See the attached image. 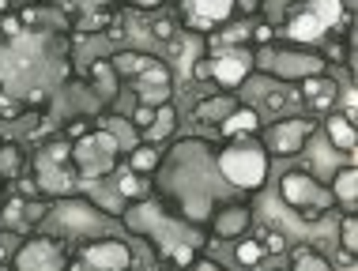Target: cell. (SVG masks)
Wrapping results in <instances>:
<instances>
[{"label":"cell","mask_w":358,"mask_h":271,"mask_svg":"<svg viewBox=\"0 0 358 271\" xmlns=\"http://www.w3.org/2000/svg\"><path fill=\"white\" fill-rule=\"evenodd\" d=\"M215 166L238 189H260L268 181V154L260 147H249V143H234V147L219 151Z\"/></svg>","instance_id":"obj_1"},{"label":"cell","mask_w":358,"mask_h":271,"mask_svg":"<svg viewBox=\"0 0 358 271\" xmlns=\"http://www.w3.org/2000/svg\"><path fill=\"white\" fill-rule=\"evenodd\" d=\"M117 151H121V143L113 132H94V136H83L72 154L80 162L83 177H106L113 170V162H117Z\"/></svg>","instance_id":"obj_2"},{"label":"cell","mask_w":358,"mask_h":271,"mask_svg":"<svg viewBox=\"0 0 358 271\" xmlns=\"http://www.w3.org/2000/svg\"><path fill=\"white\" fill-rule=\"evenodd\" d=\"M283 200L290 207H298L306 219H321L328 211V203L332 196L317 185V177H309V173H287L283 177Z\"/></svg>","instance_id":"obj_3"},{"label":"cell","mask_w":358,"mask_h":271,"mask_svg":"<svg viewBox=\"0 0 358 271\" xmlns=\"http://www.w3.org/2000/svg\"><path fill=\"white\" fill-rule=\"evenodd\" d=\"M309 143V121L302 117H290V121H275L272 129L264 132V147L287 159V154H298Z\"/></svg>","instance_id":"obj_4"},{"label":"cell","mask_w":358,"mask_h":271,"mask_svg":"<svg viewBox=\"0 0 358 271\" xmlns=\"http://www.w3.org/2000/svg\"><path fill=\"white\" fill-rule=\"evenodd\" d=\"M61 268H64V253L53 237L27 241L15 256V271H61Z\"/></svg>","instance_id":"obj_5"},{"label":"cell","mask_w":358,"mask_h":271,"mask_svg":"<svg viewBox=\"0 0 358 271\" xmlns=\"http://www.w3.org/2000/svg\"><path fill=\"white\" fill-rule=\"evenodd\" d=\"M87 264L99 268V271H129L132 268V253L124 241H94V245H87Z\"/></svg>","instance_id":"obj_6"},{"label":"cell","mask_w":358,"mask_h":271,"mask_svg":"<svg viewBox=\"0 0 358 271\" xmlns=\"http://www.w3.org/2000/svg\"><path fill=\"white\" fill-rule=\"evenodd\" d=\"M253 72V57H241V53H227V57H215L211 61V80L227 91H234L238 83H245V75Z\"/></svg>","instance_id":"obj_7"},{"label":"cell","mask_w":358,"mask_h":271,"mask_svg":"<svg viewBox=\"0 0 358 271\" xmlns=\"http://www.w3.org/2000/svg\"><path fill=\"white\" fill-rule=\"evenodd\" d=\"M272 68L279 80H309V75L324 72V61L321 57H306V53H275Z\"/></svg>","instance_id":"obj_8"},{"label":"cell","mask_w":358,"mask_h":271,"mask_svg":"<svg viewBox=\"0 0 358 271\" xmlns=\"http://www.w3.org/2000/svg\"><path fill=\"white\" fill-rule=\"evenodd\" d=\"M249 207L245 203H234V207H222L215 219H211V226H215V237H238L249 230Z\"/></svg>","instance_id":"obj_9"},{"label":"cell","mask_w":358,"mask_h":271,"mask_svg":"<svg viewBox=\"0 0 358 271\" xmlns=\"http://www.w3.org/2000/svg\"><path fill=\"white\" fill-rule=\"evenodd\" d=\"M324 136H328V143H332V151H347L351 154L355 151V121L351 117H343V113H328L324 117Z\"/></svg>","instance_id":"obj_10"},{"label":"cell","mask_w":358,"mask_h":271,"mask_svg":"<svg viewBox=\"0 0 358 271\" xmlns=\"http://www.w3.org/2000/svg\"><path fill=\"white\" fill-rule=\"evenodd\" d=\"M238 105H241V102L230 98V94H215V98H204V102L196 105V121H200V124H222L230 113L238 110Z\"/></svg>","instance_id":"obj_11"},{"label":"cell","mask_w":358,"mask_h":271,"mask_svg":"<svg viewBox=\"0 0 358 271\" xmlns=\"http://www.w3.org/2000/svg\"><path fill=\"white\" fill-rule=\"evenodd\" d=\"M287 34L294 38V42H317V38L324 34V27H321V19H317L313 12H309V8H294V15H290Z\"/></svg>","instance_id":"obj_12"},{"label":"cell","mask_w":358,"mask_h":271,"mask_svg":"<svg viewBox=\"0 0 358 271\" xmlns=\"http://www.w3.org/2000/svg\"><path fill=\"white\" fill-rule=\"evenodd\" d=\"M234 4H238V0H192V8H196V15H192V19H200L204 31H208V27L227 23V19L234 15Z\"/></svg>","instance_id":"obj_13"},{"label":"cell","mask_w":358,"mask_h":271,"mask_svg":"<svg viewBox=\"0 0 358 271\" xmlns=\"http://www.w3.org/2000/svg\"><path fill=\"white\" fill-rule=\"evenodd\" d=\"M355 196H358V170L355 166H343L332 173V200L347 203V207H355Z\"/></svg>","instance_id":"obj_14"},{"label":"cell","mask_w":358,"mask_h":271,"mask_svg":"<svg viewBox=\"0 0 358 271\" xmlns=\"http://www.w3.org/2000/svg\"><path fill=\"white\" fill-rule=\"evenodd\" d=\"M309 12H313L317 19H321V27L328 31V27H340L343 19H347V8H343V0H309Z\"/></svg>","instance_id":"obj_15"},{"label":"cell","mask_w":358,"mask_h":271,"mask_svg":"<svg viewBox=\"0 0 358 271\" xmlns=\"http://www.w3.org/2000/svg\"><path fill=\"white\" fill-rule=\"evenodd\" d=\"M257 129H260L257 110H241V105H238L234 113H230L227 121H222V132H227V136H238V132H257Z\"/></svg>","instance_id":"obj_16"},{"label":"cell","mask_w":358,"mask_h":271,"mask_svg":"<svg viewBox=\"0 0 358 271\" xmlns=\"http://www.w3.org/2000/svg\"><path fill=\"white\" fill-rule=\"evenodd\" d=\"M129 166H132V173H136V177H143V173H155V170H159V154H155V147H132Z\"/></svg>","instance_id":"obj_17"},{"label":"cell","mask_w":358,"mask_h":271,"mask_svg":"<svg viewBox=\"0 0 358 271\" xmlns=\"http://www.w3.org/2000/svg\"><path fill=\"white\" fill-rule=\"evenodd\" d=\"M294 271H332V264H328L321 253H313V249H298L294 253Z\"/></svg>","instance_id":"obj_18"},{"label":"cell","mask_w":358,"mask_h":271,"mask_svg":"<svg viewBox=\"0 0 358 271\" xmlns=\"http://www.w3.org/2000/svg\"><path fill=\"white\" fill-rule=\"evenodd\" d=\"M148 61H151V57H140V53H121V57H113V61H110V68H113V72H121V75H140Z\"/></svg>","instance_id":"obj_19"},{"label":"cell","mask_w":358,"mask_h":271,"mask_svg":"<svg viewBox=\"0 0 358 271\" xmlns=\"http://www.w3.org/2000/svg\"><path fill=\"white\" fill-rule=\"evenodd\" d=\"M140 80L148 87H170V68L162 61H148V64H143V72H140Z\"/></svg>","instance_id":"obj_20"},{"label":"cell","mask_w":358,"mask_h":271,"mask_svg":"<svg viewBox=\"0 0 358 271\" xmlns=\"http://www.w3.org/2000/svg\"><path fill=\"white\" fill-rule=\"evenodd\" d=\"M234 256H238V264H241V268H257L268 253L260 249V241H241V245L234 249Z\"/></svg>","instance_id":"obj_21"},{"label":"cell","mask_w":358,"mask_h":271,"mask_svg":"<svg viewBox=\"0 0 358 271\" xmlns=\"http://www.w3.org/2000/svg\"><path fill=\"white\" fill-rule=\"evenodd\" d=\"M340 241H343V253L355 256V249H358V222H355V215H347L340 222Z\"/></svg>","instance_id":"obj_22"},{"label":"cell","mask_w":358,"mask_h":271,"mask_svg":"<svg viewBox=\"0 0 358 271\" xmlns=\"http://www.w3.org/2000/svg\"><path fill=\"white\" fill-rule=\"evenodd\" d=\"M166 98H170V87H140V105H155L159 110Z\"/></svg>","instance_id":"obj_23"},{"label":"cell","mask_w":358,"mask_h":271,"mask_svg":"<svg viewBox=\"0 0 358 271\" xmlns=\"http://www.w3.org/2000/svg\"><path fill=\"white\" fill-rule=\"evenodd\" d=\"M0 117H4V121L23 117V102H19L15 94H4V91H0Z\"/></svg>","instance_id":"obj_24"},{"label":"cell","mask_w":358,"mask_h":271,"mask_svg":"<svg viewBox=\"0 0 358 271\" xmlns=\"http://www.w3.org/2000/svg\"><path fill=\"white\" fill-rule=\"evenodd\" d=\"M155 105H136V113H132V129H151L155 124Z\"/></svg>","instance_id":"obj_25"},{"label":"cell","mask_w":358,"mask_h":271,"mask_svg":"<svg viewBox=\"0 0 358 271\" xmlns=\"http://www.w3.org/2000/svg\"><path fill=\"white\" fill-rule=\"evenodd\" d=\"M91 75H94L99 83L113 87V68H110V61H94V64H91Z\"/></svg>","instance_id":"obj_26"},{"label":"cell","mask_w":358,"mask_h":271,"mask_svg":"<svg viewBox=\"0 0 358 271\" xmlns=\"http://www.w3.org/2000/svg\"><path fill=\"white\" fill-rule=\"evenodd\" d=\"M260 249H264V253H283V249H287V237L279 234V230H272V234L260 241Z\"/></svg>","instance_id":"obj_27"},{"label":"cell","mask_w":358,"mask_h":271,"mask_svg":"<svg viewBox=\"0 0 358 271\" xmlns=\"http://www.w3.org/2000/svg\"><path fill=\"white\" fill-rule=\"evenodd\" d=\"M170 256H173V264H178V268H189L192 260H196V253H192V245H178V249H170Z\"/></svg>","instance_id":"obj_28"},{"label":"cell","mask_w":358,"mask_h":271,"mask_svg":"<svg viewBox=\"0 0 358 271\" xmlns=\"http://www.w3.org/2000/svg\"><path fill=\"white\" fill-rule=\"evenodd\" d=\"M121 196L124 200L140 196V177H136V173H124V177H121Z\"/></svg>","instance_id":"obj_29"},{"label":"cell","mask_w":358,"mask_h":271,"mask_svg":"<svg viewBox=\"0 0 358 271\" xmlns=\"http://www.w3.org/2000/svg\"><path fill=\"white\" fill-rule=\"evenodd\" d=\"M15 162H19V151H15V147H4V151H0V170H4V173H12Z\"/></svg>","instance_id":"obj_30"},{"label":"cell","mask_w":358,"mask_h":271,"mask_svg":"<svg viewBox=\"0 0 358 271\" xmlns=\"http://www.w3.org/2000/svg\"><path fill=\"white\" fill-rule=\"evenodd\" d=\"M332 105H336L332 94H317V98H313V110L317 113H332Z\"/></svg>","instance_id":"obj_31"},{"label":"cell","mask_w":358,"mask_h":271,"mask_svg":"<svg viewBox=\"0 0 358 271\" xmlns=\"http://www.w3.org/2000/svg\"><path fill=\"white\" fill-rule=\"evenodd\" d=\"M343 117L355 121V87H347V91H343Z\"/></svg>","instance_id":"obj_32"},{"label":"cell","mask_w":358,"mask_h":271,"mask_svg":"<svg viewBox=\"0 0 358 271\" xmlns=\"http://www.w3.org/2000/svg\"><path fill=\"white\" fill-rule=\"evenodd\" d=\"M69 154H72L69 143H53V147H50V162H61V159H69Z\"/></svg>","instance_id":"obj_33"},{"label":"cell","mask_w":358,"mask_h":271,"mask_svg":"<svg viewBox=\"0 0 358 271\" xmlns=\"http://www.w3.org/2000/svg\"><path fill=\"white\" fill-rule=\"evenodd\" d=\"M302 94H306V98H317V94H321V83H317V75H309V80L302 83Z\"/></svg>","instance_id":"obj_34"},{"label":"cell","mask_w":358,"mask_h":271,"mask_svg":"<svg viewBox=\"0 0 358 271\" xmlns=\"http://www.w3.org/2000/svg\"><path fill=\"white\" fill-rule=\"evenodd\" d=\"M19 215H23V200H19V196H15L12 203H8V211H4V219H8V222H15Z\"/></svg>","instance_id":"obj_35"},{"label":"cell","mask_w":358,"mask_h":271,"mask_svg":"<svg viewBox=\"0 0 358 271\" xmlns=\"http://www.w3.org/2000/svg\"><path fill=\"white\" fill-rule=\"evenodd\" d=\"M170 34H173V23L159 19V23H155V38H170Z\"/></svg>","instance_id":"obj_36"},{"label":"cell","mask_w":358,"mask_h":271,"mask_svg":"<svg viewBox=\"0 0 358 271\" xmlns=\"http://www.w3.org/2000/svg\"><path fill=\"white\" fill-rule=\"evenodd\" d=\"M19 192H23V196H34V192H38V181H34V177H23V181H19Z\"/></svg>","instance_id":"obj_37"},{"label":"cell","mask_w":358,"mask_h":271,"mask_svg":"<svg viewBox=\"0 0 358 271\" xmlns=\"http://www.w3.org/2000/svg\"><path fill=\"white\" fill-rule=\"evenodd\" d=\"M192 72H196V80H211V61H196Z\"/></svg>","instance_id":"obj_38"},{"label":"cell","mask_w":358,"mask_h":271,"mask_svg":"<svg viewBox=\"0 0 358 271\" xmlns=\"http://www.w3.org/2000/svg\"><path fill=\"white\" fill-rule=\"evenodd\" d=\"M268 110H272V113L283 110V94H268Z\"/></svg>","instance_id":"obj_39"},{"label":"cell","mask_w":358,"mask_h":271,"mask_svg":"<svg viewBox=\"0 0 358 271\" xmlns=\"http://www.w3.org/2000/svg\"><path fill=\"white\" fill-rule=\"evenodd\" d=\"M272 61H275V53H272V50H264V53L257 57V64H260V68H272Z\"/></svg>","instance_id":"obj_40"},{"label":"cell","mask_w":358,"mask_h":271,"mask_svg":"<svg viewBox=\"0 0 358 271\" xmlns=\"http://www.w3.org/2000/svg\"><path fill=\"white\" fill-rule=\"evenodd\" d=\"M257 42H272V27H257Z\"/></svg>","instance_id":"obj_41"},{"label":"cell","mask_w":358,"mask_h":271,"mask_svg":"<svg viewBox=\"0 0 358 271\" xmlns=\"http://www.w3.org/2000/svg\"><path fill=\"white\" fill-rule=\"evenodd\" d=\"M19 19H23L27 27H34V19H38V12H34V8H23V15H19Z\"/></svg>","instance_id":"obj_42"},{"label":"cell","mask_w":358,"mask_h":271,"mask_svg":"<svg viewBox=\"0 0 358 271\" xmlns=\"http://www.w3.org/2000/svg\"><path fill=\"white\" fill-rule=\"evenodd\" d=\"M132 4H140V8H159L162 0H132Z\"/></svg>","instance_id":"obj_43"},{"label":"cell","mask_w":358,"mask_h":271,"mask_svg":"<svg viewBox=\"0 0 358 271\" xmlns=\"http://www.w3.org/2000/svg\"><path fill=\"white\" fill-rule=\"evenodd\" d=\"M196 271H219V268H215V264H200Z\"/></svg>","instance_id":"obj_44"},{"label":"cell","mask_w":358,"mask_h":271,"mask_svg":"<svg viewBox=\"0 0 358 271\" xmlns=\"http://www.w3.org/2000/svg\"><path fill=\"white\" fill-rule=\"evenodd\" d=\"M4 8H8V0H0V12H4Z\"/></svg>","instance_id":"obj_45"}]
</instances>
